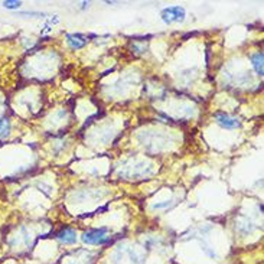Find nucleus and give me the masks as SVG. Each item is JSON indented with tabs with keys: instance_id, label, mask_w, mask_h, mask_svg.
<instances>
[{
	"instance_id": "1",
	"label": "nucleus",
	"mask_w": 264,
	"mask_h": 264,
	"mask_svg": "<svg viewBox=\"0 0 264 264\" xmlns=\"http://www.w3.org/2000/svg\"><path fill=\"white\" fill-rule=\"evenodd\" d=\"M161 16L163 22L171 25V23L184 22L185 16H186V12H185L184 8H181V6H171V8L163 9Z\"/></svg>"
},
{
	"instance_id": "2",
	"label": "nucleus",
	"mask_w": 264,
	"mask_h": 264,
	"mask_svg": "<svg viewBox=\"0 0 264 264\" xmlns=\"http://www.w3.org/2000/svg\"><path fill=\"white\" fill-rule=\"evenodd\" d=\"M81 238H82V241L85 244H105L110 240V232H108L107 228L85 231Z\"/></svg>"
},
{
	"instance_id": "3",
	"label": "nucleus",
	"mask_w": 264,
	"mask_h": 264,
	"mask_svg": "<svg viewBox=\"0 0 264 264\" xmlns=\"http://www.w3.org/2000/svg\"><path fill=\"white\" fill-rule=\"evenodd\" d=\"M215 120H217V123H218L219 126L224 127V128H228V130L240 127L238 118H234V117L225 114V113H217L215 114Z\"/></svg>"
},
{
	"instance_id": "4",
	"label": "nucleus",
	"mask_w": 264,
	"mask_h": 264,
	"mask_svg": "<svg viewBox=\"0 0 264 264\" xmlns=\"http://www.w3.org/2000/svg\"><path fill=\"white\" fill-rule=\"evenodd\" d=\"M67 42L72 49H80L87 44V39H85V36L80 34H69L67 35Z\"/></svg>"
},
{
	"instance_id": "5",
	"label": "nucleus",
	"mask_w": 264,
	"mask_h": 264,
	"mask_svg": "<svg viewBox=\"0 0 264 264\" xmlns=\"http://www.w3.org/2000/svg\"><path fill=\"white\" fill-rule=\"evenodd\" d=\"M58 240L64 244H72L77 240V235H75V231L71 230V228H64L58 234Z\"/></svg>"
},
{
	"instance_id": "6",
	"label": "nucleus",
	"mask_w": 264,
	"mask_h": 264,
	"mask_svg": "<svg viewBox=\"0 0 264 264\" xmlns=\"http://www.w3.org/2000/svg\"><path fill=\"white\" fill-rule=\"evenodd\" d=\"M251 64H253L254 69L258 75H263L264 67H263V52H257L254 54L251 58Z\"/></svg>"
},
{
	"instance_id": "7",
	"label": "nucleus",
	"mask_w": 264,
	"mask_h": 264,
	"mask_svg": "<svg viewBox=\"0 0 264 264\" xmlns=\"http://www.w3.org/2000/svg\"><path fill=\"white\" fill-rule=\"evenodd\" d=\"M11 133V121L6 117H0V139H5Z\"/></svg>"
},
{
	"instance_id": "8",
	"label": "nucleus",
	"mask_w": 264,
	"mask_h": 264,
	"mask_svg": "<svg viewBox=\"0 0 264 264\" xmlns=\"http://www.w3.org/2000/svg\"><path fill=\"white\" fill-rule=\"evenodd\" d=\"M2 5H3V8H6V9L16 11V9H19V8L22 6V2H18V0H6V2H3Z\"/></svg>"
}]
</instances>
